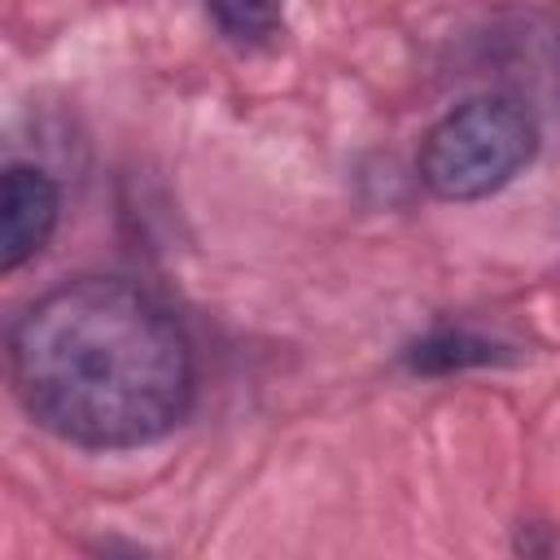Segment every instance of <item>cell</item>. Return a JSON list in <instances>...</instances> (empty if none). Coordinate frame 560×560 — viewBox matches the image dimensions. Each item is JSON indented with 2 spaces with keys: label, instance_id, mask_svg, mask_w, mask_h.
Instances as JSON below:
<instances>
[{
  "label": "cell",
  "instance_id": "obj_1",
  "mask_svg": "<svg viewBox=\"0 0 560 560\" xmlns=\"http://www.w3.org/2000/svg\"><path fill=\"white\" fill-rule=\"evenodd\" d=\"M9 381L52 438L83 451H131L188 416L197 359L158 293L122 276H74L13 319Z\"/></svg>",
  "mask_w": 560,
  "mask_h": 560
},
{
  "label": "cell",
  "instance_id": "obj_2",
  "mask_svg": "<svg viewBox=\"0 0 560 560\" xmlns=\"http://www.w3.org/2000/svg\"><path fill=\"white\" fill-rule=\"evenodd\" d=\"M538 149L534 114L503 92L451 105L420 140V184L442 201H481L512 184Z\"/></svg>",
  "mask_w": 560,
  "mask_h": 560
},
{
  "label": "cell",
  "instance_id": "obj_3",
  "mask_svg": "<svg viewBox=\"0 0 560 560\" xmlns=\"http://www.w3.org/2000/svg\"><path fill=\"white\" fill-rule=\"evenodd\" d=\"M61 219V188L44 166L13 162L0 179V271L31 262Z\"/></svg>",
  "mask_w": 560,
  "mask_h": 560
},
{
  "label": "cell",
  "instance_id": "obj_4",
  "mask_svg": "<svg viewBox=\"0 0 560 560\" xmlns=\"http://www.w3.org/2000/svg\"><path fill=\"white\" fill-rule=\"evenodd\" d=\"M499 346L468 332V328H438L429 337H420L407 350V363L416 372H459V368H477V363H494Z\"/></svg>",
  "mask_w": 560,
  "mask_h": 560
},
{
  "label": "cell",
  "instance_id": "obj_5",
  "mask_svg": "<svg viewBox=\"0 0 560 560\" xmlns=\"http://www.w3.org/2000/svg\"><path fill=\"white\" fill-rule=\"evenodd\" d=\"M210 22L219 26L223 39L254 48V44H267L280 31V9H271V4H214Z\"/></svg>",
  "mask_w": 560,
  "mask_h": 560
},
{
  "label": "cell",
  "instance_id": "obj_6",
  "mask_svg": "<svg viewBox=\"0 0 560 560\" xmlns=\"http://www.w3.org/2000/svg\"><path fill=\"white\" fill-rule=\"evenodd\" d=\"M516 556L521 560H560V525L521 521L516 525Z\"/></svg>",
  "mask_w": 560,
  "mask_h": 560
}]
</instances>
